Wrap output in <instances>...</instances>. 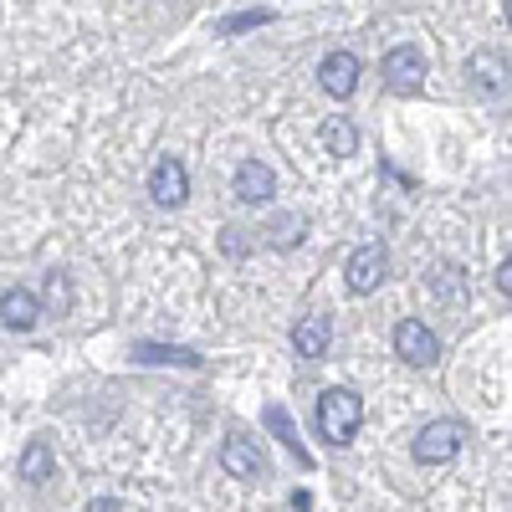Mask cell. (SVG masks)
Returning a JSON list of instances; mask_svg holds the SVG:
<instances>
[{
  "label": "cell",
  "mask_w": 512,
  "mask_h": 512,
  "mask_svg": "<svg viewBox=\"0 0 512 512\" xmlns=\"http://www.w3.org/2000/svg\"><path fill=\"white\" fill-rule=\"evenodd\" d=\"M364 425V400L349 390V384H333V390L318 395V431L328 446H349Z\"/></svg>",
  "instance_id": "6da1fadb"
},
{
  "label": "cell",
  "mask_w": 512,
  "mask_h": 512,
  "mask_svg": "<svg viewBox=\"0 0 512 512\" xmlns=\"http://www.w3.org/2000/svg\"><path fill=\"white\" fill-rule=\"evenodd\" d=\"M461 446H466V425H461L456 415H441V420H431V425H420L415 461H420V466H446V461L461 456Z\"/></svg>",
  "instance_id": "7a4b0ae2"
},
{
  "label": "cell",
  "mask_w": 512,
  "mask_h": 512,
  "mask_svg": "<svg viewBox=\"0 0 512 512\" xmlns=\"http://www.w3.org/2000/svg\"><path fill=\"white\" fill-rule=\"evenodd\" d=\"M379 72H384V88L390 93H400V98H415L420 88H425V52L420 47H410V41H400V47H390L384 52V62H379Z\"/></svg>",
  "instance_id": "3957f363"
},
{
  "label": "cell",
  "mask_w": 512,
  "mask_h": 512,
  "mask_svg": "<svg viewBox=\"0 0 512 512\" xmlns=\"http://www.w3.org/2000/svg\"><path fill=\"white\" fill-rule=\"evenodd\" d=\"M384 277H390V251H384V241H369L349 256V267H344V282L354 297H369L384 287Z\"/></svg>",
  "instance_id": "277c9868"
},
{
  "label": "cell",
  "mask_w": 512,
  "mask_h": 512,
  "mask_svg": "<svg viewBox=\"0 0 512 512\" xmlns=\"http://www.w3.org/2000/svg\"><path fill=\"white\" fill-rule=\"evenodd\" d=\"M395 354L410 364V369H436L441 364V338L425 328L420 318H405L395 328Z\"/></svg>",
  "instance_id": "5b68a950"
},
{
  "label": "cell",
  "mask_w": 512,
  "mask_h": 512,
  "mask_svg": "<svg viewBox=\"0 0 512 512\" xmlns=\"http://www.w3.org/2000/svg\"><path fill=\"white\" fill-rule=\"evenodd\" d=\"M318 88L328 93V98H354L359 93V57L354 52H328L323 62H318Z\"/></svg>",
  "instance_id": "8992f818"
},
{
  "label": "cell",
  "mask_w": 512,
  "mask_h": 512,
  "mask_svg": "<svg viewBox=\"0 0 512 512\" xmlns=\"http://www.w3.org/2000/svg\"><path fill=\"white\" fill-rule=\"evenodd\" d=\"M149 195H154V205H164V210H180V205L190 200V169H185L180 159H159L154 175H149Z\"/></svg>",
  "instance_id": "52a82bcc"
},
{
  "label": "cell",
  "mask_w": 512,
  "mask_h": 512,
  "mask_svg": "<svg viewBox=\"0 0 512 512\" xmlns=\"http://www.w3.org/2000/svg\"><path fill=\"white\" fill-rule=\"evenodd\" d=\"M221 472L236 477V482H256V477H267V456H262V446H256V441L231 436L221 446Z\"/></svg>",
  "instance_id": "ba28073f"
},
{
  "label": "cell",
  "mask_w": 512,
  "mask_h": 512,
  "mask_svg": "<svg viewBox=\"0 0 512 512\" xmlns=\"http://www.w3.org/2000/svg\"><path fill=\"white\" fill-rule=\"evenodd\" d=\"M272 195H277V175H272V164H262V159L236 164V200H241V205H267Z\"/></svg>",
  "instance_id": "9c48e42d"
},
{
  "label": "cell",
  "mask_w": 512,
  "mask_h": 512,
  "mask_svg": "<svg viewBox=\"0 0 512 512\" xmlns=\"http://www.w3.org/2000/svg\"><path fill=\"white\" fill-rule=\"evenodd\" d=\"M0 323H6L11 333H31L41 323L36 292H26V287H6V292H0Z\"/></svg>",
  "instance_id": "30bf717a"
},
{
  "label": "cell",
  "mask_w": 512,
  "mask_h": 512,
  "mask_svg": "<svg viewBox=\"0 0 512 512\" xmlns=\"http://www.w3.org/2000/svg\"><path fill=\"white\" fill-rule=\"evenodd\" d=\"M262 425H267V431H272V436H277L292 456H297V466H303V472H313V451L303 446V431L292 425V415H287L282 405H267V410H262Z\"/></svg>",
  "instance_id": "8fae6325"
},
{
  "label": "cell",
  "mask_w": 512,
  "mask_h": 512,
  "mask_svg": "<svg viewBox=\"0 0 512 512\" xmlns=\"http://www.w3.org/2000/svg\"><path fill=\"white\" fill-rule=\"evenodd\" d=\"M466 72H472L477 93H487V98H502V93H507V57H497V52H477L472 62H466Z\"/></svg>",
  "instance_id": "7c38bea8"
},
{
  "label": "cell",
  "mask_w": 512,
  "mask_h": 512,
  "mask_svg": "<svg viewBox=\"0 0 512 512\" xmlns=\"http://www.w3.org/2000/svg\"><path fill=\"white\" fill-rule=\"evenodd\" d=\"M328 344H333V323H328V318H303V323L292 328V349H297V359H323Z\"/></svg>",
  "instance_id": "4fadbf2b"
},
{
  "label": "cell",
  "mask_w": 512,
  "mask_h": 512,
  "mask_svg": "<svg viewBox=\"0 0 512 512\" xmlns=\"http://www.w3.org/2000/svg\"><path fill=\"white\" fill-rule=\"evenodd\" d=\"M425 282H431L436 303H446V308H466V272H461V267H451V262H436Z\"/></svg>",
  "instance_id": "5bb4252c"
},
{
  "label": "cell",
  "mask_w": 512,
  "mask_h": 512,
  "mask_svg": "<svg viewBox=\"0 0 512 512\" xmlns=\"http://www.w3.org/2000/svg\"><path fill=\"white\" fill-rule=\"evenodd\" d=\"M21 482H31V487H41V482H52V472H57V456H52V441H31L26 451H21Z\"/></svg>",
  "instance_id": "9a60e30c"
},
{
  "label": "cell",
  "mask_w": 512,
  "mask_h": 512,
  "mask_svg": "<svg viewBox=\"0 0 512 512\" xmlns=\"http://www.w3.org/2000/svg\"><path fill=\"white\" fill-rule=\"evenodd\" d=\"M323 149H328L333 159L359 154V128H354L349 118H328V123H323Z\"/></svg>",
  "instance_id": "2e32d148"
},
{
  "label": "cell",
  "mask_w": 512,
  "mask_h": 512,
  "mask_svg": "<svg viewBox=\"0 0 512 512\" xmlns=\"http://www.w3.org/2000/svg\"><path fill=\"white\" fill-rule=\"evenodd\" d=\"M139 364H180V369H200L205 359L195 349H169V344H134Z\"/></svg>",
  "instance_id": "e0dca14e"
},
{
  "label": "cell",
  "mask_w": 512,
  "mask_h": 512,
  "mask_svg": "<svg viewBox=\"0 0 512 512\" xmlns=\"http://www.w3.org/2000/svg\"><path fill=\"white\" fill-rule=\"evenodd\" d=\"M303 236H308V216H277V221L267 226V246H272V251L303 246Z\"/></svg>",
  "instance_id": "ac0fdd59"
},
{
  "label": "cell",
  "mask_w": 512,
  "mask_h": 512,
  "mask_svg": "<svg viewBox=\"0 0 512 512\" xmlns=\"http://www.w3.org/2000/svg\"><path fill=\"white\" fill-rule=\"evenodd\" d=\"M47 308H52V318H67L72 313V277L67 272H52L47 277Z\"/></svg>",
  "instance_id": "d6986e66"
},
{
  "label": "cell",
  "mask_w": 512,
  "mask_h": 512,
  "mask_svg": "<svg viewBox=\"0 0 512 512\" xmlns=\"http://www.w3.org/2000/svg\"><path fill=\"white\" fill-rule=\"evenodd\" d=\"M277 11H267V6H256V11H236V16H226L221 26H216V36H241V31H251V26H267Z\"/></svg>",
  "instance_id": "ffe728a7"
},
{
  "label": "cell",
  "mask_w": 512,
  "mask_h": 512,
  "mask_svg": "<svg viewBox=\"0 0 512 512\" xmlns=\"http://www.w3.org/2000/svg\"><path fill=\"white\" fill-rule=\"evenodd\" d=\"M497 292H502V303L512 297V256H502V267H497Z\"/></svg>",
  "instance_id": "44dd1931"
},
{
  "label": "cell",
  "mask_w": 512,
  "mask_h": 512,
  "mask_svg": "<svg viewBox=\"0 0 512 512\" xmlns=\"http://www.w3.org/2000/svg\"><path fill=\"white\" fill-rule=\"evenodd\" d=\"M241 236H246V231H236V226H231V231L221 236V246H226L231 256H246V241H241Z\"/></svg>",
  "instance_id": "7402d4cb"
},
{
  "label": "cell",
  "mask_w": 512,
  "mask_h": 512,
  "mask_svg": "<svg viewBox=\"0 0 512 512\" xmlns=\"http://www.w3.org/2000/svg\"><path fill=\"white\" fill-rule=\"evenodd\" d=\"M88 512H123V502H118V497H93Z\"/></svg>",
  "instance_id": "603a6c76"
}]
</instances>
